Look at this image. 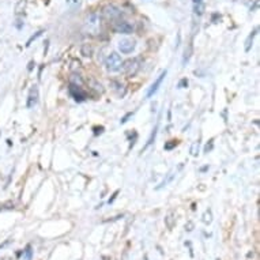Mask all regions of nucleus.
<instances>
[{"mask_svg": "<svg viewBox=\"0 0 260 260\" xmlns=\"http://www.w3.org/2000/svg\"><path fill=\"white\" fill-rule=\"evenodd\" d=\"M123 70L127 74L128 77H135L140 70V59L139 57H132V59H128L127 61H124L122 64Z\"/></svg>", "mask_w": 260, "mask_h": 260, "instance_id": "1", "label": "nucleus"}, {"mask_svg": "<svg viewBox=\"0 0 260 260\" xmlns=\"http://www.w3.org/2000/svg\"><path fill=\"white\" fill-rule=\"evenodd\" d=\"M122 64H123L122 57H120V55H117L116 52H112L111 55L106 57L105 66H106V70L109 72L120 71Z\"/></svg>", "mask_w": 260, "mask_h": 260, "instance_id": "2", "label": "nucleus"}, {"mask_svg": "<svg viewBox=\"0 0 260 260\" xmlns=\"http://www.w3.org/2000/svg\"><path fill=\"white\" fill-rule=\"evenodd\" d=\"M102 14L106 19H111V21H115V19H119L122 17V10L116 7L115 4H108L102 8Z\"/></svg>", "mask_w": 260, "mask_h": 260, "instance_id": "3", "label": "nucleus"}, {"mask_svg": "<svg viewBox=\"0 0 260 260\" xmlns=\"http://www.w3.org/2000/svg\"><path fill=\"white\" fill-rule=\"evenodd\" d=\"M135 46H136V43H135L133 40L124 39L119 43V49H120V52L124 53V55L132 53L133 50H135Z\"/></svg>", "mask_w": 260, "mask_h": 260, "instance_id": "4", "label": "nucleus"}, {"mask_svg": "<svg viewBox=\"0 0 260 260\" xmlns=\"http://www.w3.org/2000/svg\"><path fill=\"white\" fill-rule=\"evenodd\" d=\"M115 30L120 34H132L135 28H133L132 23L127 22V21H119L115 25Z\"/></svg>", "mask_w": 260, "mask_h": 260, "instance_id": "5", "label": "nucleus"}, {"mask_svg": "<svg viewBox=\"0 0 260 260\" xmlns=\"http://www.w3.org/2000/svg\"><path fill=\"white\" fill-rule=\"evenodd\" d=\"M166 74H168V71H162L161 72V75L158 78H157V79H155V82L153 83V85H151V86H150V89H149V91H147V98H151V97H153V95L155 94V93H157V91H158V89H160V86H161V83H162V81H164V79H165V77H166Z\"/></svg>", "mask_w": 260, "mask_h": 260, "instance_id": "6", "label": "nucleus"}, {"mask_svg": "<svg viewBox=\"0 0 260 260\" xmlns=\"http://www.w3.org/2000/svg\"><path fill=\"white\" fill-rule=\"evenodd\" d=\"M98 25H100V18L97 14H91L86 19V26L89 28L90 32H97L98 30Z\"/></svg>", "mask_w": 260, "mask_h": 260, "instance_id": "7", "label": "nucleus"}, {"mask_svg": "<svg viewBox=\"0 0 260 260\" xmlns=\"http://www.w3.org/2000/svg\"><path fill=\"white\" fill-rule=\"evenodd\" d=\"M37 102H39V87L34 86V87H32V90H30V93H29V97H28L29 109L34 108V106L37 105Z\"/></svg>", "mask_w": 260, "mask_h": 260, "instance_id": "8", "label": "nucleus"}, {"mask_svg": "<svg viewBox=\"0 0 260 260\" xmlns=\"http://www.w3.org/2000/svg\"><path fill=\"white\" fill-rule=\"evenodd\" d=\"M81 53H82V56H85V57H91V55H93V48H91L89 44L82 45Z\"/></svg>", "mask_w": 260, "mask_h": 260, "instance_id": "9", "label": "nucleus"}, {"mask_svg": "<svg viewBox=\"0 0 260 260\" xmlns=\"http://www.w3.org/2000/svg\"><path fill=\"white\" fill-rule=\"evenodd\" d=\"M256 32H258V29H255L252 33L249 34L248 39H247V41H245V50L247 52H249L251 50V46H252V43H254V37L256 36Z\"/></svg>", "mask_w": 260, "mask_h": 260, "instance_id": "10", "label": "nucleus"}, {"mask_svg": "<svg viewBox=\"0 0 260 260\" xmlns=\"http://www.w3.org/2000/svg\"><path fill=\"white\" fill-rule=\"evenodd\" d=\"M199 149H200V142L199 140H196V142H194V143H192V146H191V150H189V153H191V155H192V157H196V155L199 154Z\"/></svg>", "mask_w": 260, "mask_h": 260, "instance_id": "11", "label": "nucleus"}, {"mask_svg": "<svg viewBox=\"0 0 260 260\" xmlns=\"http://www.w3.org/2000/svg\"><path fill=\"white\" fill-rule=\"evenodd\" d=\"M203 10H205V4H203V3H198V4H194L195 15H202V14H203Z\"/></svg>", "mask_w": 260, "mask_h": 260, "instance_id": "12", "label": "nucleus"}, {"mask_svg": "<svg viewBox=\"0 0 260 260\" xmlns=\"http://www.w3.org/2000/svg\"><path fill=\"white\" fill-rule=\"evenodd\" d=\"M157 130H158V124H157V126H155L154 130H153V133H151V136H150L149 142H147V144H146V147H147V146H150V144L153 143V140H154V139H155V135H157Z\"/></svg>", "mask_w": 260, "mask_h": 260, "instance_id": "13", "label": "nucleus"}, {"mask_svg": "<svg viewBox=\"0 0 260 260\" xmlns=\"http://www.w3.org/2000/svg\"><path fill=\"white\" fill-rule=\"evenodd\" d=\"M43 33H44V32H43V30H40V32H37V33L34 34L33 37H32V39L29 40V41H28V44H26V46H30V45H32V43H33L34 40H36V39H39L40 36H41V34H43Z\"/></svg>", "mask_w": 260, "mask_h": 260, "instance_id": "14", "label": "nucleus"}, {"mask_svg": "<svg viewBox=\"0 0 260 260\" xmlns=\"http://www.w3.org/2000/svg\"><path fill=\"white\" fill-rule=\"evenodd\" d=\"M172 143H166L165 144V150H172L174 146H177V140H171Z\"/></svg>", "mask_w": 260, "mask_h": 260, "instance_id": "15", "label": "nucleus"}, {"mask_svg": "<svg viewBox=\"0 0 260 260\" xmlns=\"http://www.w3.org/2000/svg\"><path fill=\"white\" fill-rule=\"evenodd\" d=\"M184 85H188V81H187V79H183V81H181V82L178 83V87H180V89H181V87H183Z\"/></svg>", "mask_w": 260, "mask_h": 260, "instance_id": "16", "label": "nucleus"}, {"mask_svg": "<svg viewBox=\"0 0 260 260\" xmlns=\"http://www.w3.org/2000/svg\"><path fill=\"white\" fill-rule=\"evenodd\" d=\"M198 3H203V0H194V4H198Z\"/></svg>", "mask_w": 260, "mask_h": 260, "instance_id": "17", "label": "nucleus"}]
</instances>
